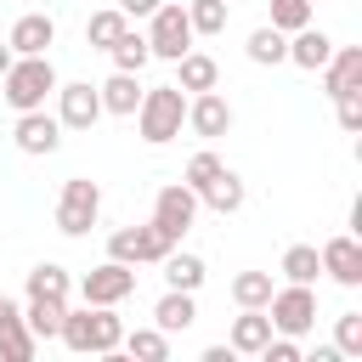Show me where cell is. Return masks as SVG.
I'll use <instances>...</instances> for the list:
<instances>
[{
  "label": "cell",
  "instance_id": "cell-10",
  "mask_svg": "<svg viewBox=\"0 0 362 362\" xmlns=\"http://www.w3.org/2000/svg\"><path fill=\"white\" fill-rule=\"evenodd\" d=\"M11 141H17V153H28V158H45V153H57V147H62V124H57V113H45V107H28V113H17V124H11Z\"/></svg>",
  "mask_w": 362,
  "mask_h": 362
},
{
  "label": "cell",
  "instance_id": "cell-27",
  "mask_svg": "<svg viewBox=\"0 0 362 362\" xmlns=\"http://www.w3.org/2000/svg\"><path fill=\"white\" fill-rule=\"evenodd\" d=\"M158 266H164V283H170V288H187V294H198V283H204V260H198V255H181V249H170Z\"/></svg>",
  "mask_w": 362,
  "mask_h": 362
},
{
  "label": "cell",
  "instance_id": "cell-30",
  "mask_svg": "<svg viewBox=\"0 0 362 362\" xmlns=\"http://www.w3.org/2000/svg\"><path fill=\"white\" fill-rule=\"evenodd\" d=\"M68 288H74V283H68V272H62V266H51V260L28 272V300H34V294H45V300H68Z\"/></svg>",
  "mask_w": 362,
  "mask_h": 362
},
{
  "label": "cell",
  "instance_id": "cell-20",
  "mask_svg": "<svg viewBox=\"0 0 362 362\" xmlns=\"http://www.w3.org/2000/svg\"><path fill=\"white\" fill-rule=\"evenodd\" d=\"M175 85L192 90V96H198V90H215V85H221V62L204 57V51H181V57H175Z\"/></svg>",
  "mask_w": 362,
  "mask_h": 362
},
{
  "label": "cell",
  "instance_id": "cell-3",
  "mask_svg": "<svg viewBox=\"0 0 362 362\" xmlns=\"http://www.w3.org/2000/svg\"><path fill=\"white\" fill-rule=\"evenodd\" d=\"M0 96L28 113V107H45V96H57V68L51 57H11V68L0 74Z\"/></svg>",
  "mask_w": 362,
  "mask_h": 362
},
{
  "label": "cell",
  "instance_id": "cell-31",
  "mask_svg": "<svg viewBox=\"0 0 362 362\" xmlns=\"http://www.w3.org/2000/svg\"><path fill=\"white\" fill-rule=\"evenodd\" d=\"M226 11H232V0H192L187 6V23H192V34H221L226 28Z\"/></svg>",
  "mask_w": 362,
  "mask_h": 362
},
{
  "label": "cell",
  "instance_id": "cell-2",
  "mask_svg": "<svg viewBox=\"0 0 362 362\" xmlns=\"http://www.w3.org/2000/svg\"><path fill=\"white\" fill-rule=\"evenodd\" d=\"M130 119H136V130H141L147 147L175 141L181 124H187V96H181V85H153V90H141V102H136Z\"/></svg>",
  "mask_w": 362,
  "mask_h": 362
},
{
  "label": "cell",
  "instance_id": "cell-24",
  "mask_svg": "<svg viewBox=\"0 0 362 362\" xmlns=\"http://www.w3.org/2000/svg\"><path fill=\"white\" fill-rule=\"evenodd\" d=\"M243 51H249V62L277 68V62H288V34L266 23V28H255V34H249V45H243Z\"/></svg>",
  "mask_w": 362,
  "mask_h": 362
},
{
  "label": "cell",
  "instance_id": "cell-23",
  "mask_svg": "<svg viewBox=\"0 0 362 362\" xmlns=\"http://www.w3.org/2000/svg\"><path fill=\"white\" fill-rule=\"evenodd\" d=\"M62 311H68V300H45V294H34V300L23 305V322H28V334H34V339H57Z\"/></svg>",
  "mask_w": 362,
  "mask_h": 362
},
{
  "label": "cell",
  "instance_id": "cell-21",
  "mask_svg": "<svg viewBox=\"0 0 362 362\" xmlns=\"http://www.w3.org/2000/svg\"><path fill=\"white\" fill-rule=\"evenodd\" d=\"M153 322H158L164 334H187V328L198 322V305H192V294H187V288H170V294L153 305Z\"/></svg>",
  "mask_w": 362,
  "mask_h": 362
},
{
  "label": "cell",
  "instance_id": "cell-19",
  "mask_svg": "<svg viewBox=\"0 0 362 362\" xmlns=\"http://www.w3.org/2000/svg\"><path fill=\"white\" fill-rule=\"evenodd\" d=\"M328 57H334V40H328L322 28H311V23H305V28H294V40H288V62H294V68L317 74Z\"/></svg>",
  "mask_w": 362,
  "mask_h": 362
},
{
  "label": "cell",
  "instance_id": "cell-28",
  "mask_svg": "<svg viewBox=\"0 0 362 362\" xmlns=\"http://www.w3.org/2000/svg\"><path fill=\"white\" fill-rule=\"evenodd\" d=\"M288 283H317V272H322V260H317V249L311 243H288L283 249V266H277Z\"/></svg>",
  "mask_w": 362,
  "mask_h": 362
},
{
  "label": "cell",
  "instance_id": "cell-37",
  "mask_svg": "<svg viewBox=\"0 0 362 362\" xmlns=\"http://www.w3.org/2000/svg\"><path fill=\"white\" fill-rule=\"evenodd\" d=\"M153 6H158V0H119L124 17H153Z\"/></svg>",
  "mask_w": 362,
  "mask_h": 362
},
{
  "label": "cell",
  "instance_id": "cell-32",
  "mask_svg": "<svg viewBox=\"0 0 362 362\" xmlns=\"http://www.w3.org/2000/svg\"><path fill=\"white\" fill-rule=\"evenodd\" d=\"M232 300L238 305H266L272 300V272H238L232 277Z\"/></svg>",
  "mask_w": 362,
  "mask_h": 362
},
{
  "label": "cell",
  "instance_id": "cell-25",
  "mask_svg": "<svg viewBox=\"0 0 362 362\" xmlns=\"http://www.w3.org/2000/svg\"><path fill=\"white\" fill-rule=\"evenodd\" d=\"M107 57H113V68H119V74H141V68L153 62V51H147V34H136V28H124V34L107 45Z\"/></svg>",
  "mask_w": 362,
  "mask_h": 362
},
{
  "label": "cell",
  "instance_id": "cell-7",
  "mask_svg": "<svg viewBox=\"0 0 362 362\" xmlns=\"http://www.w3.org/2000/svg\"><path fill=\"white\" fill-rule=\"evenodd\" d=\"M170 249H175V238H164L153 221L147 226H119L107 238V260H124V266H158Z\"/></svg>",
  "mask_w": 362,
  "mask_h": 362
},
{
  "label": "cell",
  "instance_id": "cell-39",
  "mask_svg": "<svg viewBox=\"0 0 362 362\" xmlns=\"http://www.w3.org/2000/svg\"><path fill=\"white\" fill-rule=\"evenodd\" d=\"M11 57H17V51H11V45H6V40H0V74H6V68H11Z\"/></svg>",
  "mask_w": 362,
  "mask_h": 362
},
{
  "label": "cell",
  "instance_id": "cell-38",
  "mask_svg": "<svg viewBox=\"0 0 362 362\" xmlns=\"http://www.w3.org/2000/svg\"><path fill=\"white\" fill-rule=\"evenodd\" d=\"M232 356H238L232 345H209V351H204V362H232Z\"/></svg>",
  "mask_w": 362,
  "mask_h": 362
},
{
  "label": "cell",
  "instance_id": "cell-34",
  "mask_svg": "<svg viewBox=\"0 0 362 362\" xmlns=\"http://www.w3.org/2000/svg\"><path fill=\"white\" fill-rule=\"evenodd\" d=\"M215 175H221V158H215V153H192V158H187V170H181V187L204 192Z\"/></svg>",
  "mask_w": 362,
  "mask_h": 362
},
{
  "label": "cell",
  "instance_id": "cell-4",
  "mask_svg": "<svg viewBox=\"0 0 362 362\" xmlns=\"http://www.w3.org/2000/svg\"><path fill=\"white\" fill-rule=\"evenodd\" d=\"M102 215V187L85 181V175H68L62 181V198H57V232L62 238H85Z\"/></svg>",
  "mask_w": 362,
  "mask_h": 362
},
{
  "label": "cell",
  "instance_id": "cell-6",
  "mask_svg": "<svg viewBox=\"0 0 362 362\" xmlns=\"http://www.w3.org/2000/svg\"><path fill=\"white\" fill-rule=\"evenodd\" d=\"M192 23H187V6H153V17H147V51L153 57H164V62H175L181 51H192Z\"/></svg>",
  "mask_w": 362,
  "mask_h": 362
},
{
  "label": "cell",
  "instance_id": "cell-22",
  "mask_svg": "<svg viewBox=\"0 0 362 362\" xmlns=\"http://www.w3.org/2000/svg\"><path fill=\"white\" fill-rule=\"evenodd\" d=\"M198 204H209L215 215H238V209H243V181H238V175L221 164V175H215V181L198 192Z\"/></svg>",
  "mask_w": 362,
  "mask_h": 362
},
{
  "label": "cell",
  "instance_id": "cell-5",
  "mask_svg": "<svg viewBox=\"0 0 362 362\" xmlns=\"http://www.w3.org/2000/svg\"><path fill=\"white\" fill-rule=\"evenodd\" d=\"M266 317H272V334H288V339L311 334V328H317V294H311V283L272 288V300H266Z\"/></svg>",
  "mask_w": 362,
  "mask_h": 362
},
{
  "label": "cell",
  "instance_id": "cell-17",
  "mask_svg": "<svg viewBox=\"0 0 362 362\" xmlns=\"http://www.w3.org/2000/svg\"><path fill=\"white\" fill-rule=\"evenodd\" d=\"M272 339V317H266V305H243L238 317H232V334H226V345L238 351V356H260V345Z\"/></svg>",
  "mask_w": 362,
  "mask_h": 362
},
{
  "label": "cell",
  "instance_id": "cell-13",
  "mask_svg": "<svg viewBox=\"0 0 362 362\" xmlns=\"http://www.w3.org/2000/svg\"><path fill=\"white\" fill-rule=\"evenodd\" d=\"M34 351H40V339L28 334L23 305H17L11 294H0V362H28Z\"/></svg>",
  "mask_w": 362,
  "mask_h": 362
},
{
  "label": "cell",
  "instance_id": "cell-33",
  "mask_svg": "<svg viewBox=\"0 0 362 362\" xmlns=\"http://www.w3.org/2000/svg\"><path fill=\"white\" fill-rule=\"evenodd\" d=\"M334 351L351 356V362H362V311H345L334 322Z\"/></svg>",
  "mask_w": 362,
  "mask_h": 362
},
{
  "label": "cell",
  "instance_id": "cell-12",
  "mask_svg": "<svg viewBox=\"0 0 362 362\" xmlns=\"http://www.w3.org/2000/svg\"><path fill=\"white\" fill-rule=\"evenodd\" d=\"M317 260H322V272H328L339 288H362V243H356V232L328 238V243L317 249Z\"/></svg>",
  "mask_w": 362,
  "mask_h": 362
},
{
  "label": "cell",
  "instance_id": "cell-9",
  "mask_svg": "<svg viewBox=\"0 0 362 362\" xmlns=\"http://www.w3.org/2000/svg\"><path fill=\"white\" fill-rule=\"evenodd\" d=\"M192 221H198V192L181 187V181H175V187H158V198H153V226H158L164 238L181 243Z\"/></svg>",
  "mask_w": 362,
  "mask_h": 362
},
{
  "label": "cell",
  "instance_id": "cell-1",
  "mask_svg": "<svg viewBox=\"0 0 362 362\" xmlns=\"http://www.w3.org/2000/svg\"><path fill=\"white\" fill-rule=\"evenodd\" d=\"M57 339L74 356H113L119 339H124V322L113 317V305H79V311H62Z\"/></svg>",
  "mask_w": 362,
  "mask_h": 362
},
{
  "label": "cell",
  "instance_id": "cell-15",
  "mask_svg": "<svg viewBox=\"0 0 362 362\" xmlns=\"http://www.w3.org/2000/svg\"><path fill=\"white\" fill-rule=\"evenodd\" d=\"M317 74H322V90H328V96L362 90V45H334V57H328Z\"/></svg>",
  "mask_w": 362,
  "mask_h": 362
},
{
  "label": "cell",
  "instance_id": "cell-18",
  "mask_svg": "<svg viewBox=\"0 0 362 362\" xmlns=\"http://www.w3.org/2000/svg\"><path fill=\"white\" fill-rule=\"evenodd\" d=\"M96 96H102V113H119V119H130L136 113V102H141V74H107L102 85H96Z\"/></svg>",
  "mask_w": 362,
  "mask_h": 362
},
{
  "label": "cell",
  "instance_id": "cell-11",
  "mask_svg": "<svg viewBox=\"0 0 362 362\" xmlns=\"http://www.w3.org/2000/svg\"><path fill=\"white\" fill-rule=\"evenodd\" d=\"M102 119V96L90 79H74V85H57V124L62 130H90Z\"/></svg>",
  "mask_w": 362,
  "mask_h": 362
},
{
  "label": "cell",
  "instance_id": "cell-29",
  "mask_svg": "<svg viewBox=\"0 0 362 362\" xmlns=\"http://www.w3.org/2000/svg\"><path fill=\"white\" fill-rule=\"evenodd\" d=\"M119 345H124L130 356H141V362H164V356H170V334H164L158 322H153V328H136V334H124Z\"/></svg>",
  "mask_w": 362,
  "mask_h": 362
},
{
  "label": "cell",
  "instance_id": "cell-35",
  "mask_svg": "<svg viewBox=\"0 0 362 362\" xmlns=\"http://www.w3.org/2000/svg\"><path fill=\"white\" fill-rule=\"evenodd\" d=\"M305 23H311V0H272V28L294 34V28H305Z\"/></svg>",
  "mask_w": 362,
  "mask_h": 362
},
{
  "label": "cell",
  "instance_id": "cell-16",
  "mask_svg": "<svg viewBox=\"0 0 362 362\" xmlns=\"http://www.w3.org/2000/svg\"><path fill=\"white\" fill-rule=\"evenodd\" d=\"M51 40H57V23H51L45 11L17 17V23H11V34H6V45H11L17 57H45V51H51Z\"/></svg>",
  "mask_w": 362,
  "mask_h": 362
},
{
  "label": "cell",
  "instance_id": "cell-26",
  "mask_svg": "<svg viewBox=\"0 0 362 362\" xmlns=\"http://www.w3.org/2000/svg\"><path fill=\"white\" fill-rule=\"evenodd\" d=\"M130 28V17L119 11V6H102V11H90V23H85V45H96V51H107L119 34Z\"/></svg>",
  "mask_w": 362,
  "mask_h": 362
},
{
  "label": "cell",
  "instance_id": "cell-8",
  "mask_svg": "<svg viewBox=\"0 0 362 362\" xmlns=\"http://www.w3.org/2000/svg\"><path fill=\"white\" fill-rule=\"evenodd\" d=\"M130 294H136V266H124V260H102V266H90L85 283H79V300H85V305H119V300H130Z\"/></svg>",
  "mask_w": 362,
  "mask_h": 362
},
{
  "label": "cell",
  "instance_id": "cell-36",
  "mask_svg": "<svg viewBox=\"0 0 362 362\" xmlns=\"http://www.w3.org/2000/svg\"><path fill=\"white\" fill-rule=\"evenodd\" d=\"M334 119H339V130H362V90H345V96H334Z\"/></svg>",
  "mask_w": 362,
  "mask_h": 362
},
{
  "label": "cell",
  "instance_id": "cell-14",
  "mask_svg": "<svg viewBox=\"0 0 362 362\" xmlns=\"http://www.w3.org/2000/svg\"><path fill=\"white\" fill-rule=\"evenodd\" d=\"M187 124H192V136L215 141V136L232 130V102H226L221 90H198V96L187 102Z\"/></svg>",
  "mask_w": 362,
  "mask_h": 362
}]
</instances>
